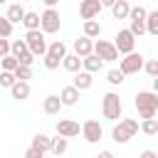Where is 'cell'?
Segmentation results:
<instances>
[{"label": "cell", "mask_w": 158, "mask_h": 158, "mask_svg": "<svg viewBox=\"0 0 158 158\" xmlns=\"http://www.w3.org/2000/svg\"><path fill=\"white\" fill-rule=\"evenodd\" d=\"M133 104H136V111L141 118H156V114H158V94L156 91H138Z\"/></svg>", "instance_id": "cell-1"}, {"label": "cell", "mask_w": 158, "mask_h": 158, "mask_svg": "<svg viewBox=\"0 0 158 158\" xmlns=\"http://www.w3.org/2000/svg\"><path fill=\"white\" fill-rule=\"evenodd\" d=\"M136 133H138V121H136V118H121V121L114 126L111 138H114L116 143H128Z\"/></svg>", "instance_id": "cell-2"}, {"label": "cell", "mask_w": 158, "mask_h": 158, "mask_svg": "<svg viewBox=\"0 0 158 158\" xmlns=\"http://www.w3.org/2000/svg\"><path fill=\"white\" fill-rule=\"evenodd\" d=\"M59 27H62L59 10H57V7H47V10L40 15V32H42V35H54V32H59Z\"/></svg>", "instance_id": "cell-3"}, {"label": "cell", "mask_w": 158, "mask_h": 158, "mask_svg": "<svg viewBox=\"0 0 158 158\" xmlns=\"http://www.w3.org/2000/svg\"><path fill=\"white\" fill-rule=\"evenodd\" d=\"M101 111H104V118H109V121H116V118H121V111H123V106H121V99H118V94H114V91L104 94Z\"/></svg>", "instance_id": "cell-4"}, {"label": "cell", "mask_w": 158, "mask_h": 158, "mask_svg": "<svg viewBox=\"0 0 158 158\" xmlns=\"http://www.w3.org/2000/svg\"><path fill=\"white\" fill-rule=\"evenodd\" d=\"M25 44H27V52L35 54V57H44V52H47L44 35H42L40 30H27V35H25Z\"/></svg>", "instance_id": "cell-5"}, {"label": "cell", "mask_w": 158, "mask_h": 158, "mask_svg": "<svg viewBox=\"0 0 158 158\" xmlns=\"http://www.w3.org/2000/svg\"><path fill=\"white\" fill-rule=\"evenodd\" d=\"M143 69V54L141 52H128V54H123V59H121V64H118V72L126 77V74H138Z\"/></svg>", "instance_id": "cell-6"}, {"label": "cell", "mask_w": 158, "mask_h": 158, "mask_svg": "<svg viewBox=\"0 0 158 158\" xmlns=\"http://www.w3.org/2000/svg\"><path fill=\"white\" fill-rule=\"evenodd\" d=\"M91 54H96L101 62H116V59H118V52H116L114 42H106V40H96Z\"/></svg>", "instance_id": "cell-7"}, {"label": "cell", "mask_w": 158, "mask_h": 158, "mask_svg": "<svg viewBox=\"0 0 158 158\" xmlns=\"http://www.w3.org/2000/svg\"><path fill=\"white\" fill-rule=\"evenodd\" d=\"M114 47L118 54H128V52H136V37L128 32V30H118V35L114 37Z\"/></svg>", "instance_id": "cell-8"}, {"label": "cell", "mask_w": 158, "mask_h": 158, "mask_svg": "<svg viewBox=\"0 0 158 158\" xmlns=\"http://www.w3.org/2000/svg\"><path fill=\"white\" fill-rule=\"evenodd\" d=\"M81 133H84L86 143H99V141H101V133H104V128H101V123H99L96 118H89V121H84V126H81Z\"/></svg>", "instance_id": "cell-9"}, {"label": "cell", "mask_w": 158, "mask_h": 158, "mask_svg": "<svg viewBox=\"0 0 158 158\" xmlns=\"http://www.w3.org/2000/svg\"><path fill=\"white\" fill-rule=\"evenodd\" d=\"M79 131H81V126L74 118H59L57 121V136H62V138H74V136H79Z\"/></svg>", "instance_id": "cell-10"}, {"label": "cell", "mask_w": 158, "mask_h": 158, "mask_svg": "<svg viewBox=\"0 0 158 158\" xmlns=\"http://www.w3.org/2000/svg\"><path fill=\"white\" fill-rule=\"evenodd\" d=\"M99 12H101L99 0H81V2H79V15H81L84 20H94Z\"/></svg>", "instance_id": "cell-11"}, {"label": "cell", "mask_w": 158, "mask_h": 158, "mask_svg": "<svg viewBox=\"0 0 158 158\" xmlns=\"http://www.w3.org/2000/svg\"><path fill=\"white\" fill-rule=\"evenodd\" d=\"M91 49H94V40H89V37H79V40H74V54L79 57V59H84L86 54H91Z\"/></svg>", "instance_id": "cell-12"}, {"label": "cell", "mask_w": 158, "mask_h": 158, "mask_svg": "<svg viewBox=\"0 0 158 158\" xmlns=\"http://www.w3.org/2000/svg\"><path fill=\"white\" fill-rule=\"evenodd\" d=\"M59 101H62V106H74V104L79 101V91H77L74 86H64V89L59 91Z\"/></svg>", "instance_id": "cell-13"}, {"label": "cell", "mask_w": 158, "mask_h": 158, "mask_svg": "<svg viewBox=\"0 0 158 158\" xmlns=\"http://www.w3.org/2000/svg\"><path fill=\"white\" fill-rule=\"evenodd\" d=\"M25 12H27V10H25L20 2H15V5H10V7H7V15H5V20H7L10 25H15V22H22Z\"/></svg>", "instance_id": "cell-14"}, {"label": "cell", "mask_w": 158, "mask_h": 158, "mask_svg": "<svg viewBox=\"0 0 158 158\" xmlns=\"http://www.w3.org/2000/svg\"><path fill=\"white\" fill-rule=\"evenodd\" d=\"M91 84H94V77H91L89 72H77V77H74V84H72V86H74L77 91H84V89H89Z\"/></svg>", "instance_id": "cell-15"}, {"label": "cell", "mask_w": 158, "mask_h": 158, "mask_svg": "<svg viewBox=\"0 0 158 158\" xmlns=\"http://www.w3.org/2000/svg\"><path fill=\"white\" fill-rule=\"evenodd\" d=\"M81 67H84V72H89V74H94V72H99L101 67H104V62L96 57V54H86L84 59H81Z\"/></svg>", "instance_id": "cell-16"}, {"label": "cell", "mask_w": 158, "mask_h": 158, "mask_svg": "<svg viewBox=\"0 0 158 158\" xmlns=\"http://www.w3.org/2000/svg\"><path fill=\"white\" fill-rule=\"evenodd\" d=\"M10 91H12V99L25 101V99L30 96V84H27V81H15V84L10 86Z\"/></svg>", "instance_id": "cell-17"}, {"label": "cell", "mask_w": 158, "mask_h": 158, "mask_svg": "<svg viewBox=\"0 0 158 158\" xmlns=\"http://www.w3.org/2000/svg\"><path fill=\"white\" fill-rule=\"evenodd\" d=\"M42 109H44V114H49V116L59 114V109H62V101H59V96H57V94H49V96L44 99Z\"/></svg>", "instance_id": "cell-18"}, {"label": "cell", "mask_w": 158, "mask_h": 158, "mask_svg": "<svg viewBox=\"0 0 158 158\" xmlns=\"http://www.w3.org/2000/svg\"><path fill=\"white\" fill-rule=\"evenodd\" d=\"M128 10H131V5H128L126 0H116V2L111 5V12H114V17H116V20L128 17Z\"/></svg>", "instance_id": "cell-19"}, {"label": "cell", "mask_w": 158, "mask_h": 158, "mask_svg": "<svg viewBox=\"0 0 158 158\" xmlns=\"http://www.w3.org/2000/svg\"><path fill=\"white\" fill-rule=\"evenodd\" d=\"M143 25H146V32H148V35H158V10H153V12H146V20H143Z\"/></svg>", "instance_id": "cell-20"}, {"label": "cell", "mask_w": 158, "mask_h": 158, "mask_svg": "<svg viewBox=\"0 0 158 158\" xmlns=\"http://www.w3.org/2000/svg\"><path fill=\"white\" fill-rule=\"evenodd\" d=\"M44 54H49V57H54V59H59V62H62V59H64V54H67V47H64V42H59V40H57V42H52V44L47 47V52H44Z\"/></svg>", "instance_id": "cell-21"}, {"label": "cell", "mask_w": 158, "mask_h": 158, "mask_svg": "<svg viewBox=\"0 0 158 158\" xmlns=\"http://www.w3.org/2000/svg\"><path fill=\"white\" fill-rule=\"evenodd\" d=\"M30 148H35V151H40V153H47V151H49V136H44V133L32 136V146H30Z\"/></svg>", "instance_id": "cell-22"}, {"label": "cell", "mask_w": 158, "mask_h": 158, "mask_svg": "<svg viewBox=\"0 0 158 158\" xmlns=\"http://www.w3.org/2000/svg\"><path fill=\"white\" fill-rule=\"evenodd\" d=\"M99 35H101V25H99L96 20H84V37L94 40V37H99Z\"/></svg>", "instance_id": "cell-23"}, {"label": "cell", "mask_w": 158, "mask_h": 158, "mask_svg": "<svg viewBox=\"0 0 158 158\" xmlns=\"http://www.w3.org/2000/svg\"><path fill=\"white\" fill-rule=\"evenodd\" d=\"M62 64H64V69H67V72H74V74L81 69V59H79L77 54H64Z\"/></svg>", "instance_id": "cell-24"}, {"label": "cell", "mask_w": 158, "mask_h": 158, "mask_svg": "<svg viewBox=\"0 0 158 158\" xmlns=\"http://www.w3.org/2000/svg\"><path fill=\"white\" fill-rule=\"evenodd\" d=\"M67 138H62V136H57V138H49V151L54 153V156H62L64 151H67Z\"/></svg>", "instance_id": "cell-25"}, {"label": "cell", "mask_w": 158, "mask_h": 158, "mask_svg": "<svg viewBox=\"0 0 158 158\" xmlns=\"http://www.w3.org/2000/svg\"><path fill=\"white\" fill-rule=\"evenodd\" d=\"M22 25H25L27 30H40V15H37V12H25Z\"/></svg>", "instance_id": "cell-26"}, {"label": "cell", "mask_w": 158, "mask_h": 158, "mask_svg": "<svg viewBox=\"0 0 158 158\" xmlns=\"http://www.w3.org/2000/svg\"><path fill=\"white\" fill-rule=\"evenodd\" d=\"M12 74H15L17 81H27V79H32V67H22V64H17Z\"/></svg>", "instance_id": "cell-27"}, {"label": "cell", "mask_w": 158, "mask_h": 158, "mask_svg": "<svg viewBox=\"0 0 158 158\" xmlns=\"http://www.w3.org/2000/svg\"><path fill=\"white\" fill-rule=\"evenodd\" d=\"M141 131H143L146 136H156V133H158V121H156V118H143Z\"/></svg>", "instance_id": "cell-28"}, {"label": "cell", "mask_w": 158, "mask_h": 158, "mask_svg": "<svg viewBox=\"0 0 158 158\" xmlns=\"http://www.w3.org/2000/svg\"><path fill=\"white\" fill-rule=\"evenodd\" d=\"M146 12H148V10L138 5V7H131V10H128V17H131V22H143V20H146Z\"/></svg>", "instance_id": "cell-29"}, {"label": "cell", "mask_w": 158, "mask_h": 158, "mask_svg": "<svg viewBox=\"0 0 158 158\" xmlns=\"http://www.w3.org/2000/svg\"><path fill=\"white\" fill-rule=\"evenodd\" d=\"M22 52H27V44H25V40H15V42H10V54L17 59Z\"/></svg>", "instance_id": "cell-30"}, {"label": "cell", "mask_w": 158, "mask_h": 158, "mask_svg": "<svg viewBox=\"0 0 158 158\" xmlns=\"http://www.w3.org/2000/svg\"><path fill=\"white\" fill-rule=\"evenodd\" d=\"M0 64H2V72H15V67H17V59H15L12 54H5V57L0 59Z\"/></svg>", "instance_id": "cell-31"}, {"label": "cell", "mask_w": 158, "mask_h": 158, "mask_svg": "<svg viewBox=\"0 0 158 158\" xmlns=\"http://www.w3.org/2000/svg\"><path fill=\"white\" fill-rule=\"evenodd\" d=\"M106 81H109L111 86H118V84H123V74H121L118 69H111V72L106 74Z\"/></svg>", "instance_id": "cell-32"}, {"label": "cell", "mask_w": 158, "mask_h": 158, "mask_svg": "<svg viewBox=\"0 0 158 158\" xmlns=\"http://www.w3.org/2000/svg\"><path fill=\"white\" fill-rule=\"evenodd\" d=\"M15 81H17V79H15V74H12V72H0V86L10 89Z\"/></svg>", "instance_id": "cell-33"}, {"label": "cell", "mask_w": 158, "mask_h": 158, "mask_svg": "<svg viewBox=\"0 0 158 158\" xmlns=\"http://www.w3.org/2000/svg\"><path fill=\"white\" fill-rule=\"evenodd\" d=\"M10 35H12V25L5 17H0V40H7Z\"/></svg>", "instance_id": "cell-34"}, {"label": "cell", "mask_w": 158, "mask_h": 158, "mask_svg": "<svg viewBox=\"0 0 158 158\" xmlns=\"http://www.w3.org/2000/svg\"><path fill=\"white\" fill-rule=\"evenodd\" d=\"M143 69L156 79V77H158V59H148V62H143Z\"/></svg>", "instance_id": "cell-35"}, {"label": "cell", "mask_w": 158, "mask_h": 158, "mask_svg": "<svg viewBox=\"0 0 158 158\" xmlns=\"http://www.w3.org/2000/svg\"><path fill=\"white\" fill-rule=\"evenodd\" d=\"M17 64H22V67H32V64H35V54H30V52H22V54L17 57Z\"/></svg>", "instance_id": "cell-36"}, {"label": "cell", "mask_w": 158, "mask_h": 158, "mask_svg": "<svg viewBox=\"0 0 158 158\" xmlns=\"http://www.w3.org/2000/svg\"><path fill=\"white\" fill-rule=\"evenodd\" d=\"M59 64H62L59 59H54V57H49V54H44V67H47V69H57Z\"/></svg>", "instance_id": "cell-37"}, {"label": "cell", "mask_w": 158, "mask_h": 158, "mask_svg": "<svg viewBox=\"0 0 158 158\" xmlns=\"http://www.w3.org/2000/svg\"><path fill=\"white\" fill-rule=\"evenodd\" d=\"M5 54H10V42H7V40H0V59H2Z\"/></svg>", "instance_id": "cell-38"}, {"label": "cell", "mask_w": 158, "mask_h": 158, "mask_svg": "<svg viewBox=\"0 0 158 158\" xmlns=\"http://www.w3.org/2000/svg\"><path fill=\"white\" fill-rule=\"evenodd\" d=\"M25 158H44V153H40V151H35V148H27V153H25Z\"/></svg>", "instance_id": "cell-39"}, {"label": "cell", "mask_w": 158, "mask_h": 158, "mask_svg": "<svg viewBox=\"0 0 158 158\" xmlns=\"http://www.w3.org/2000/svg\"><path fill=\"white\" fill-rule=\"evenodd\" d=\"M138 158H158V153H156V151H151V148H148V151H143V153H141V156H138Z\"/></svg>", "instance_id": "cell-40"}, {"label": "cell", "mask_w": 158, "mask_h": 158, "mask_svg": "<svg viewBox=\"0 0 158 158\" xmlns=\"http://www.w3.org/2000/svg\"><path fill=\"white\" fill-rule=\"evenodd\" d=\"M114 2H116V0H99V5H101V7H111Z\"/></svg>", "instance_id": "cell-41"}, {"label": "cell", "mask_w": 158, "mask_h": 158, "mask_svg": "<svg viewBox=\"0 0 158 158\" xmlns=\"http://www.w3.org/2000/svg\"><path fill=\"white\" fill-rule=\"evenodd\" d=\"M96 158H114V153H111V151H101Z\"/></svg>", "instance_id": "cell-42"}, {"label": "cell", "mask_w": 158, "mask_h": 158, "mask_svg": "<svg viewBox=\"0 0 158 158\" xmlns=\"http://www.w3.org/2000/svg\"><path fill=\"white\" fill-rule=\"evenodd\" d=\"M42 2H44V5H47V7H54V5H57V2H59V0H42Z\"/></svg>", "instance_id": "cell-43"}, {"label": "cell", "mask_w": 158, "mask_h": 158, "mask_svg": "<svg viewBox=\"0 0 158 158\" xmlns=\"http://www.w3.org/2000/svg\"><path fill=\"white\" fill-rule=\"evenodd\" d=\"M5 2H7V0H0V5H5Z\"/></svg>", "instance_id": "cell-44"}, {"label": "cell", "mask_w": 158, "mask_h": 158, "mask_svg": "<svg viewBox=\"0 0 158 158\" xmlns=\"http://www.w3.org/2000/svg\"><path fill=\"white\" fill-rule=\"evenodd\" d=\"M79 2H81V0H79Z\"/></svg>", "instance_id": "cell-45"}, {"label": "cell", "mask_w": 158, "mask_h": 158, "mask_svg": "<svg viewBox=\"0 0 158 158\" xmlns=\"http://www.w3.org/2000/svg\"><path fill=\"white\" fill-rule=\"evenodd\" d=\"M126 2H128V0H126Z\"/></svg>", "instance_id": "cell-46"}]
</instances>
